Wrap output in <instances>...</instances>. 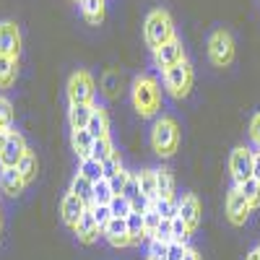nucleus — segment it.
I'll return each instance as SVG.
<instances>
[{"mask_svg": "<svg viewBox=\"0 0 260 260\" xmlns=\"http://www.w3.org/2000/svg\"><path fill=\"white\" fill-rule=\"evenodd\" d=\"M250 213H252V203L242 195L240 187H232L226 192V219L232 226H245V221L250 219Z\"/></svg>", "mask_w": 260, "mask_h": 260, "instance_id": "8", "label": "nucleus"}, {"mask_svg": "<svg viewBox=\"0 0 260 260\" xmlns=\"http://www.w3.org/2000/svg\"><path fill=\"white\" fill-rule=\"evenodd\" d=\"M86 208H89V206H86L76 192H71V190H68V192L62 195V201H60V216H62V224L68 226V229H73V226L81 221V216L86 213Z\"/></svg>", "mask_w": 260, "mask_h": 260, "instance_id": "11", "label": "nucleus"}, {"mask_svg": "<svg viewBox=\"0 0 260 260\" xmlns=\"http://www.w3.org/2000/svg\"><path fill=\"white\" fill-rule=\"evenodd\" d=\"M182 260H203V257H201V252H198V250H192V247L187 245V250H185Z\"/></svg>", "mask_w": 260, "mask_h": 260, "instance_id": "43", "label": "nucleus"}, {"mask_svg": "<svg viewBox=\"0 0 260 260\" xmlns=\"http://www.w3.org/2000/svg\"><path fill=\"white\" fill-rule=\"evenodd\" d=\"M143 39L151 50H156L167 42L175 39V21L164 8H154L146 16V24H143Z\"/></svg>", "mask_w": 260, "mask_h": 260, "instance_id": "3", "label": "nucleus"}, {"mask_svg": "<svg viewBox=\"0 0 260 260\" xmlns=\"http://www.w3.org/2000/svg\"><path fill=\"white\" fill-rule=\"evenodd\" d=\"M102 237L112 247H127V245H133V242H130V232H127V219H115V216H112V221L102 229Z\"/></svg>", "mask_w": 260, "mask_h": 260, "instance_id": "15", "label": "nucleus"}, {"mask_svg": "<svg viewBox=\"0 0 260 260\" xmlns=\"http://www.w3.org/2000/svg\"><path fill=\"white\" fill-rule=\"evenodd\" d=\"M71 3H81V0H71Z\"/></svg>", "mask_w": 260, "mask_h": 260, "instance_id": "48", "label": "nucleus"}, {"mask_svg": "<svg viewBox=\"0 0 260 260\" xmlns=\"http://www.w3.org/2000/svg\"><path fill=\"white\" fill-rule=\"evenodd\" d=\"M127 232H130V242L133 245H141L146 242V226H143V213H130L127 216Z\"/></svg>", "mask_w": 260, "mask_h": 260, "instance_id": "24", "label": "nucleus"}, {"mask_svg": "<svg viewBox=\"0 0 260 260\" xmlns=\"http://www.w3.org/2000/svg\"><path fill=\"white\" fill-rule=\"evenodd\" d=\"M18 78V57L0 55V89H11Z\"/></svg>", "mask_w": 260, "mask_h": 260, "instance_id": "20", "label": "nucleus"}, {"mask_svg": "<svg viewBox=\"0 0 260 260\" xmlns=\"http://www.w3.org/2000/svg\"><path fill=\"white\" fill-rule=\"evenodd\" d=\"M156 190H159V198H172L175 195V177L164 167L156 169Z\"/></svg>", "mask_w": 260, "mask_h": 260, "instance_id": "27", "label": "nucleus"}, {"mask_svg": "<svg viewBox=\"0 0 260 260\" xmlns=\"http://www.w3.org/2000/svg\"><path fill=\"white\" fill-rule=\"evenodd\" d=\"M146 260H148V257H146Z\"/></svg>", "mask_w": 260, "mask_h": 260, "instance_id": "49", "label": "nucleus"}, {"mask_svg": "<svg viewBox=\"0 0 260 260\" xmlns=\"http://www.w3.org/2000/svg\"><path fill=\"white\" fill-rule=\"evenodd\" d=\"M130 96H133V107L141 117H156L161 110V89L159 81L151 76H138L133 81V89H130Z\"/></svg>", "mask_w": 260, "mask_h": 260, "instance_id": "1", "label": "nucleus"}, {"mask_svg": "<svg viewBox=\"0 0 260 260\" xmlns=\"http://www.w3.org/2000/svg\"><path fill=\"white\" fill-rule=\"evenodd\" d=\"M71 146L78 154V159L91 156V148H94V136L89 133L86 127H73L71 130Z\"/></svg>", "mask_w": 260, "mask_h": 260, "instance_id": "17", "label": "nucleus"}, {"mask_svg": "<svg viewBox=\"0 0 260 260\" xmlns=\"http://www.w3.org/2000/svg\"><path fill=\"white\" fill-rule=\"evenodd\" d=\"M151 206L156 208V213L161 216L164 221H172V219L177 216V201H175V198H156Z\"/></svg>", "mask_w": 260, "mask_h": 260, "instance_id": "31", "label": "nucleus"}, {"mask_svg": "<svg viewBox=\"0 0 260 260\" xmlns=\"http://www.w3.org/2000/svg\"><path fill=\"white\" fill-rule=\"evenodd\" d=\"M8 133H11V130H0V151H3V146L8 141Z\"/></svg>", "mask_w": 260, "mask_h": 260, "instance_id": "44", "label": "nucleus"}, {"mask_svg": "<svg viewBox=\"0 0 260 260\" xmlns=\"http://www.w3.org/2000/svg\"><path fill=\"white\" fill-rule=\"evenodd\" d=\"M18 172H21V177H24L26 180V185L37 177V169H39V161H37V154H34V151L29 148L26 151V154H24V159H21L18 161V167H16Z\"/></svg>", "mask_w": 260, "mask_h": 260, "instance_id": "25", "label": "nucleus"}, {"mask_svg": "<svg viewBox=\"0 0 260 260\" xmlns=\"http://www.w3.org/2000/svg\"><path fill=\"white\" fill-rule=\"evenodd\" d=\"M81 16L86 18V24L99 26L104 21V0H81Z\"/></svg>", "mask_w": 260, "mask_h": 260, "instance_id": "19", "label": "nucleus"}, {"mask_svg": "<svg viewBox=\"0 0 260 260\" xmlns=\"http://www.w3.org/2000/svg\"><path fill=\"white\" fill-rule=\"evenodd\" d=\"M91 211H94V219H96L99 229H104L107 224L112 221V208L110 206H91Z\"/></svg>", "mask_w": 260, "mask_h": 260, "instance_id": "38", "label": "nucleus"}, {"mask_svg": "<svg viewBox=\"0 0 260 260\" xmlns=\"http://www.w3.org/2000/svg\"><path fill=\"white\" fill-rule=\"evenodd\" d=\"M110 208H112L115 219H127V216L133 213V203H130L125 195H115V198L110 201Z\"/></svg>", "mask_w": 260, "mask_h": 260, "instance_id": "32", "label": "nucleus"}, {"mask_svg": "<svg viewBox=\"0 0 260 260\" xmlns=\"http://www.w3.org/2000/svg\"><path fill=\"white\" fill-rule=\"evenodd\" d=\"M257 182H260V156H257V161H255V175H252Z\"/></svg>", "mask_w": 260, "mask_h": 260, "instance_id": "45", "label": "nucleus"}, {"mask_svg": "<svg viewBox=\"0 0 260 260\" xmlns=\"http://www.w3.org/2000/svg\"><path fill=\"white\" fill-rule=\"evenodd\" d=\"M247 260H260V252H257V247H255V250L247 255Z\"/></svg>", "mask_w": 260, "mask_h": 260, "instance_id": "46", "label": "nucleus"}, {"mask_svg": "<svg viewBox=\"0 0 260 260\" xmlns=\"http://www.w3.org/2000/svg\"><path fill=\"white\" fill-rule=\"evenodd\" d=\"M151 148L161 159L175 156V151L180 148V125L175 117L161 115L154 120V125H151Z\"/></svg>", "mask_w": 260, "mask_h": 260, "instance_id": "2", "label": "nucleus"}, {"mask_svg": "<svg viewBox=\"0 0 260 260\" xmlns=\"http://www.w3.org/2000/svg\"><path fill=\"white\" fill-rule=\"evenodd\" d=\"M21 52V31L13 21H0V55L18 57Z\"/></svg>", "mask_w": 260, "mask_h": 260, "instance_id": "12", "label": "nucleus"}, {"mask_svg": "<svg viewBox=\"0 0 260 260\" xmlns=\"http://www.w3.org/2000/svg\"><path fill=\"white\" fill-rule=\"evenodd\" d=\"M151 55H154V65H156L161 73H164L167 68H172V65L187 60V57H185V47H182V42H180L177 37L172 39V42H167V45L151 50Z\"/></svg>", "mask_w": 260, "mask_h": 260, "instance_id": "9", "label": "nucleus"}, {"mask_svg": "<svg viewBox=\"0 0 260 260\" xmlns=\"http://www.w3.org/2000/svg\"><path fill=\"white\" fill-rule=\"evenodd\" d=\"M115 198V190L110 185V180H99L94 182V206H110V201Z\"/></svg>", "mask_w": 260, "mask_h": 260, "instance_id": "28", "label": "nucleus"}, {"mask_svg": "<svg viewBox=\"0 0 260 260\" xmlns=\"http://www.w3.org/2000/svg\"><path fill=\"white\" fill-rule=\"evenodd\" d=\"M94 107H96V104H71V107H68V122H71V130H73V127H86V125H89Z\"/></svg>", "mask_w": 260, "mask_h": 260, "instance_id": "21", "label": "nucleus"}, {"mask_svg": "<svg viewBox=\"0 0 260 260\" xmlns=\"http://www.w3.org/2000/svg\"><path fill=\"white\" fill-rule=\"evenodd\" d=\"M29 151L24 136L18 133V130H11L8 133V141L3 146V151H0V169H6V167H18V161L24 159V154Z\"/></svg>", "mask_w": 260, "mask_h": 260, "instance_id": "10", "label": "nucleus"}, {"mask_svg": "<svg viewBox=\"0 0 260 260\" xmlns=\"http://www.w3.org/2000/svg\"><path fill=\"white\" fill-rule=\"evenodd\" d=\"M151 240H161V242H172V221H164V219H161V224H159L156 234L151 237Z\"/></svg>", "mask_w": 260, "mask_h": 260, "instance_id": "40", "label": "nucleus"}, {"mask_svg": "<svg viewBox=\"0 0 260 260\" xmlns=\"http://www.w3.org/2000/svg\"><path fill=\"white\" fill-rule=\"evenodd\" d=\"M102 172H104V180H112L115 175H120L122 172V159H120V151H115V154L102 161Z\"/></svg>", "mask_w": 260, "mask_h": 260, "instance_id": "36", "label": "nucleus"}, {"mask_svg": "<svg viewBox=\"0 0 260 260\" xmlns=\"http://www.w3.org/2000/svg\"><path fill=\"white\" fill-rule=\"evenodd\" d=\"M177 213L182 216V221L195 232V229H198V224H201V201L195 198L192 192H185L182 198L177 201Z\"/></svg>", "mask_w": 260, "mask_h": 260, "instance_id": "14", "label": "nucleus"}, {"mask_svg": "<svg viewBox=\"0 0 260 260\" xmlns=\"http://www.w3.org/2000/svg\"><path fill=\"white\" fill-rule=\"evenodd\" d=\"M96 83L89 71H76L68 78V102L71 104H94Z\"/></svg>", "mask_w": 260, "mask_h": 260, "instance_id": "7", "label": "nucleus"}, {"mask_svg": "<svg viewBox=\"0 0 260 260\" xmlns=\"http://www.w3.org/2000/svg\"><path fill=\"white\" fill-rule=\"evenodd\" d=\"M86 130L96 138H104V136H110V117H107V110L104 107H94V112H91V120L89 125H86Z\"/></svg>", "mask_w": 260, "mask_h": 260, "instance_id": "18", "label": "nucleus"}, {"mask_svg": "<svg viewBox=\"0 0 260 260\" xmlns=\"http://www.w3.org/2000/svg\"><path fill=\"white\" fill-rule=\"evenodd\" d=\"M71 192H76L89 208L94 206V182H91V180H86L83 175H76V177H73V182H71Z\"/></svg>", "mask_w": 260, "mask_h": 260, "instance_id": "23", "label": "nucleus"}, {"mask_svg": "<svg viewBox=\"0 0 260 260\" xmlns=\"http://www.w3.org/2000/svg\"><path fill=\"white\" fill-rule=\"evenodd\" d=\"M208 60L216 68H226L234 60V39L226 29H216L208 37Z\"/></svg>", "mask_w": 260, "mask_h": 260, "instance_id": "6", "label": "nucleus"}, {"mask_svg": "<svg viewBox=\"0 0 260 260\" xmlns=\"http://www.w3.org/2000/svg\"><path fill=\"white\" fill-rule=\"evenodd\" d=\"M0 232H3V219H0Z\"/></svg>", "mask_w": 260, "mask_h": 260, "instance_id": "47", "label": "nucleus"}, {"mask_svg": "<svg viewBox=\"0 0 260 260\" xmlns=\"http://www.w3.org/2000/svg\"><path fill=\"white\" fill-rule=\"evenodd\" d=\"M78 175H83L86 180H91V182H99V180L104 177V172H102V161H96L94 156H86V159H81Z\"/></svg>", "mask_w": 260, "mask_h": 260, "instance_id": "26", "label": "nucleus"}, {"mask_svg": "<svg viewBox=\"0 0 260 260\" xmlns=\"http://www.w3.org/2000/svg\"><path fill=\"white\" fill-rule=\"evenodd\" d=\"M190 234L192 229L182 221V216L177 213L175 219H172V242H180V245H187L190 242Z\"/></svg>", "mask_w": 260, "mask_h": 260, "instance_id": "29", "label": "nucleus"}, {"mask_svg": "<svg viewBox=\"0 0 260 260\" xmlns=\"http://www.w3.org/2000/svg\"><path fill=\"white\" fill-rule=\"evenodd\" d=\"M250 143H252V151L260 156V112L250 122Z\"/></svg>", "mask_w": 260, "mask_h": 260, "instance_id": "39", "label": "nucleus"}, {"mask_svg": "<svg viewBox=\"0 0 260 260\" xmlns=\"http://www.w3.org/2000/svg\"><path fill=\"white\" fill-rule=\"evenodd\" d=\"M255 161H257V154L252 151V146H237L232 151V156H229V172H232V182L237 187L255 175Z\"/></svg>", "mask_w": 260, "mask_h": 260, "instance_id": "5", "label": "nucleus"}, {"mask_svg": "<svg viewBox=\"0 0 260 260\" xmlns=\"http://www.w3.org/2000/svg\"><path fill=\"white\" fill-rule=\"evenodd\" d=\"M26 187V180L21 177V172L16 167H6L0 169V192L11 195V198H16V195H21Z\"/></svg>", "mask_w": 260, "mask_h": 260, "instance_id": "16", "label": "nucleus"}, {"mask_svg": "<svg viewBox=\"0 0 260 260\" xmlns=\"http://www.w3.org/2000/svg\"><path fill=\"white\" fill-rule=\"evenodd\" d=\"M185 250H187V245H180V242H172V245H169V257H167V260H182Z\"/></svg>", "mask_w": 260, "mask_h": 260, "instance_id": "42", "label": "nucleus"}, {"mask_svg": "<svg viewBox=\"0 0 260 260\" xmlns=\"http://www.w3.org/2000/svg\"><path fill=\"white\" fill-rule=\"evenodd\" d=\"M73 234L78 237L81 245H94L99 237H102V229H99V224L94 219V211L91 208H86V213L81 216V221L73 226Z\"/></svg>", "mask_w": 260, "mask_h": 260, "instance_id": "13", "label": "nucleus"}, {"mask_svg": "<svg viewBox=\"0 0 260 260\" xmlns=\"http://www.w3.org/2000/svg\"><path fill=\"white\" fill-rule=\"evenodd\" d=\"M115 154V146H112V138L110 136H104V138H96L94 141V148H91V156L96 161H107Z\"/></svg>", "mask_w": 260, "mask_h": 260, "instance_id": "30", "label": "nucleus"}, {"mask_svg": "<svg viewBox=\"0 0 260 260\" xmlns=\"http://www.w3.org/2000/svg\"><path fill=\"white\" fill-rule=\"evenodd\" d=\"M240 190H242V195L252 203V208L255 206H260V182L255 180V177H250V180H245L242 185H240Z\"/></svg>", "mask_w": 260, "mask_h": 260, "instance_id": "35", "label": "nucleus"}, {"mask_svg": "<svg viewBox=\"0 0 260 260\" xmlns=\"http://www.w3.org/2000/svg\"><path fill=\"white\" fill-rule=\"evenodd\" d=\"M169 245L161 240H148V260H167L169 257Z\"/></svg>", "mask_w": 260, "mask_h": 260, "instance_id": "37", "label": "nucleus"}, {"mask_svg": "<svg viewBox=\"0 0 260 260\" xmlns=\"http://www.w3.org/2000/svg\"><path fill=\"white\" fill-rule=\"evenodd\" d=\"M138 182H141V192L143 198L148 201V206L159 198V190H156V169H143L138 172Z\"/></svg>", "mask_w": 260, "mask_h": 260, "instance_id": "22", "label": "nucleus"}, {"mask_svg": "<svg viewBox=\"0 0 260 260\" xmlns=\"http://www.w3.org/2000/svg\"><path fill=\"white\" fill-rule=\"evenodd\" d=\"M0 130H13V104L0 94Z\"/></svg>", "mask_w": 260, "mask_h": 260, "instance_id": "33", "label": "nucleus"}, {"mask_svg": "<svg viewBox=\"0 0 260 260\" xmlns=\"http://www.w3.org/2000/svg\"><path fill=\"white\" fill-rule=\"evenodd\" d=\"M192 65L187 60L177 62V65H172V68H167L161 73V81H164V89L175 96V99H185L192 89Z\"/></svg>", "mask_w": 260, "mask_h": 260, "instance_id": "4", "label": "nucleus"}, {"mask_svg": "<svg viewBox=\"0 0 260 260\" xmlns=\"http://www.w3.org/2000/svg\"><path fill=\"white\" fill-rule=\"evenodd\" d=\"M127 177H130V172H120V175H115L112 180H110V185H112V190H115V195H122V190H125V182H127Z\"/></svg>", "mask_w": 260, "mask_h": 260, "instance_id": "41", "label": "nucleus"}, {"mask_svg": "<svg viewBox=\"0 0 260 260\" xmlns=\"http://www.w3.org/2000/svg\"><path fill=\"white\" fill-rule=\"evenodd\" d=\"M159 224H161V216L156 213V208H154V206H148V208L143 211V226H146V237H148V240L156 234Z\"/></svg>", "mask_w": 260, "mask_h": 260, "instance_id": "34", "label": "nucleus"}]
</instances>
